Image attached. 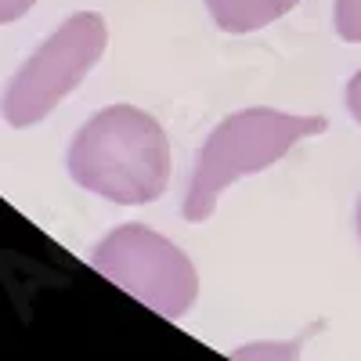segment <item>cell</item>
<instances>
[{
	"instance_id": "6da1fadb",
	"label": "cell",
	"mask_w": 361,
	"mask_h": 361,
	"mask_svg": "<svg viewBox=\"0 0 361 361\" xmlns=\"http://www.w3.org/2000/svg\"><path fill=\"white\" fill-rule=\"evenodd\" d=\"M69 173L83 192L119 206L156 202L170 185V141L156 116L112 105L90 116L69 145Z\"/></svg>"
},
{
	"instance_id": "7a4b0ae2",
	"label": "cell",
	"mask_w": 361,
	"mask_h": 361,
	"mask_svg": "<svg viewBox=\"0 0 361 361\" xmlns=\"http://www.w3.org/2000/svg\"><path fill=\"white\" fill-rule=\"evenodd\" d=\"M322 130V116H289L275 109H246L221 119L195 159V173L185 192V217L192 224L206 221L228 185L246 173L275 166L296 141L314 137Z\"/></svg>"
},
{
	"instance_id": "3957f363",
	"label": "cell",
	"mask_w": 361,
	"mask_h": 361,
	"mask_svg": "<svg viewBox=\"0 0 361 361\" xmlns=\"http://www.w3.org/2000/svg\"><path fill=\"white\" fill-rule=\"evenodd\" d=\"M109 44V25L98 11L69 15L54 33L25 58L4 90V119L11 127H33L54 105L83 83V76L102 62Z\"/></svg>"
},
{
	"instance_id": "277c9868",
	"label": "cell",
	"mask_w": 361,
	"mask_h": 361,
	"mask_svg": "<svg viewBox=\"0 0 361 361\" xmlns=\"http://www.w3.org/2000/svg\"><path fill=\"white\" fill-rule=\"evenodd\" d=\"M90 267L170 322L185 318L199 296L195 264L170 238L145 224L109 231L90 253Z\"/></svg>"
},
{
	"instance_id": "5b68a950",
	"label": "cell",
	"mask_w": 361,
	"mask_h": 361,
	"mask_svg": "<svg viewBox=\"0 0 361 361\" xmlns=\"http://www.w3.org/2000/svg\"><path fill=\"white\" fill-rule=\"evenodd\" d=\"M300 0H206V11L224 33H257L275 18L289 15Z\"/></svg>"
},
{
	"instance_id": "8992f818",
	"label": "cell",
	"mask_w": 361,
	"mask_h": 361,
	"mask_svg": "<svg viewBox=\"0 0 361 361\" xmlns=\"http://www.w3.org/2000/svg\"><path fill=\"white\" fill-rule=\"evenodd\" d=\"M300 347H304V336H296L289 343H250L231 350L235 361H300Z\"/></svg>"
},
{
	"instance_id": "52a82bcc",
	"label": "cell",
	"mask_w": 361,
	"mask_h": 361,
	"mask_svg": "<svg viewBox=\"0 0 361 361\" xmlns=\"http://www.w3.org/2000/svg\"><path fill=\"white\" fill-rule=\"evenodd\" d=\"M336 33L347 44H361V0H336Z\"/></svg>"
},
{
	"instance_id": "ba28073f",
	"label": "cell",
	"mask_w": 361,
	"mask_h": 361,
	"mask_svg": "<svg viewBox=\"0 0 361 361\" xmlns=\"http://www.w3.org/2000/svg\"><path fill=\"white\" fill-rule=\"evenodd\" d=\"M37 0H0V25H8V22H18L29 8H33Z\"/></svg>"
},
{
	"instance_id": "9c48e42d",
	"label": "cell",
	"mask_w": 361,
	"mask_h": 361,
	"mask_svg": "<svg viewBox=\"0 0 361 361\" xmlns=\"http://www.w3.org/2000/svg\"><path fill=\"white\" fill-rule=\"evenodd\" d=\"M347 109L354 116V123H361V73H354V80L347 83Z\"/></svg>"
},
{
	"instance_id": "30bf717a",
	"label": "cell",
	"mask_w": 361,
	"mask_h": 361,
	"mask_svg": "<svg viewBox=\"0 0 361 361\" xmlns=\"http://www.w3.org/2000/svg\"><path fill=\"white\" fill-rule=\"evenodd\" d=\"M357 235H361V202H357Z\"/></svg>"
}]
</instances>
